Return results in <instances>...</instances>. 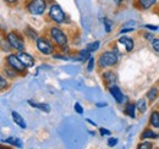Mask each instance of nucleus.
<instances>
[{"instance_id": "nucleus-18", "label": "nucleus", "mask_w": 159, "mask_h": 149, "mask_svg": "<svg viewBox=\"0 0 159 149\" xmlns=\"http://www.w3.org/2000/svg\"><path fill=\"white\" fill-rule=\"evenodd\" d=\"M77 57H79L80 61H86V60H89V57H91V52L86 48V49H83V50H80L79 54H77Z\"/></svg>"}, {"instance_id": "nucleus-30", "label": "nucleus", "mask_w": 159, "mask_h": 149, "mask_svg": "<svg viewBox=\"0 0 159 149\" xmlns=\"http://www.w3.org/2000/svg\"><path fill=\"white\" fill-rule=\"evenodd\" d=\"M152 47L156 52H159V38H156L152 40Z\"/></svg>"}, {"instance_id": "nucleus-19", "label": "nucleus", "mask_w": 159, "mask_h": 149, "mask_svg": "<svg viewBox=\"0 0 159 149\" xmlns=\"http://www.w3.org/2000/svg\"><path fill=\"white\" fill-rule=\"evenodd\" d=\"M25 33H26L27 37H30L31 39H33V40H37V39L39 38L38 37V34H37V32L32 29V27H27L26 31H25Z\"/></svg>"}, {"instance_id": "nucleus-23", "label": "nucleus", "mask_w": 159, "mask_h": 149, "mask_svg": "<svg viewBox=\"0 0 159 149\" xmlns=\"http://www.w3.org/2000/svg\"><path fill=\"white\" fill-rule=\"evenodd\" d=\"M157 95H158V89H157L156 87H153V88H151V89L148 91L147 98H148V100H154V99L157 98Z\"/></svg>"}, {"instance_id": "nucleus-37", "label": "nucleus", "mask_w": 159, "mask_h": 149, "mask_svg": "<svg viewBox=\"0 0 159 149\" xmlns=\"http://www.w3.org/2000/svg\"><path fill=\"white\" fill-rule=\"evenodd\" d=\"M114 2H115L116 5H120V4L122 2V0H114Z\"/></svg>"}, {"instance_id": "nucleus-6", "label": "nucleus", "mask_w": 159, "mask_h": 149, "mask_svg": "<svg viewBox=\"0 0 159 149\" xmlns=\"http://www.w3.org/2000/svg\"><path fill=\"white\" fill-rule=\"evenodd\" d=\"M6 62H7V65H9L11 69H14L17 74H25L26 66H25V64L21 61L20 57L17 55L10 54V55L6 57Z\"/></svg>"}, {"instance_id": "nucleus-14", "label": "nucleus", "mask_w": 159, "mask_h": 149, "mask_svg": "<svg viewBox=\"0 0 159 149\" xmlns=\"http://www.w3.org/2000/svg\"><path fill=\"white\" fill-rule=\"evenodd\" d=\"M2 142H4V143H6V144H10V146H12V147L22 148V141L19 139V138H16V137H9V138L4 139Z\"/></svg>"}, {"instance_id": "nucleus-10", "label": "nucleus", "mask_w": 159, "mask_h": 149, "mask_svg": "<svg viewBox=\"0 0 159 149\" xmlns=\"http://www.w3.org/2000/svg\"><path fill=\"white\" fill-rule=\"evenodd\" d=\"M119 43L125 47V50H126L127 53L132 52V50H134V48H135V42H134V39H132V38H130V37H126V36L120 37Z\"/></svg>"}, {"instance_id": "nucleus-21", "label": "nucleus", "mask_w": 159, "mask_h": 149, "mask_svg": "<svg viewBox=\"0 0 159 149\" xmlns=\"http://www.w3.org/2000/svg\"><path fill=\"white\" fill-rule=\"evenodd\" d=\"M136 105H137V109H139V111L141 114H143V112L147 110V103H146L144 99H139V102L136 103Z\"/></svg>"}, {"instance_id": "nucleus-28", "label": "nucleus", "mask_w": 159, "mask_h": 149, "mask_svg": "<svg viewBox=\"0 0 159 149\" xmlns=\"http://www.w3.org/2000/svg\"><path fill=\"white\" fill-rule=\"evenodd\" d=\"M118 144V138H114V137H110L108 139V146L109 147H115Z\"/></svg>"}, {"instance_id": "nucleus-35", "label": "nucleus", "mask_w": 159, "mask_h": 149, "mask_svg": "<svg viewBox=\"0 0 159 149\" xmlns=\"http://www.w3.org/2000/svg\"><path fill=\"white\" fill-rule=\"evenodd\" d=\"M87 122H88V124H91V125H93V126H96V122H94V121H92V120H89V119H87Z\"/></svg>"}, {"instance_id": "nucleus-32", "label": "nucleus", "mask_w": 159, "mask_h": 149, "mask_svg": "<svg viewBox=\"0 0 159 149\" xmlns=\"http://www.w3.org/2000/svg\"><path fill=\"white\" fill-rule=\"evenodd\" d=\"M135 29V27H122L120 29V33H127V32H132Z\"/></svg>"}, {"instance_id": "nucleus-13", "label": "nucleus", "mask_w": 159, "mask_h": 149, "mask_svg": "<svg viewBox=\"0 0 159 149\" xmlns=\"http://www.w3.org/2000/svg\"><path fill=\"white\" fill-rule=\"evenodd\" d=\"M28 104L32 106V108H36V109H39L44 112H50V106L48 104H44V103H37V102H33V100H28Z\"/></svg>"}, {"instance_id": "nucleus-15", "label": "nucleus", "mask_w": 159, "mask_h": 149, "mask_svg": "<svg viewBox=\"0 0 159 149\" xmlns=\"http://www.w3.org/2000/svg\"><path fill=\"white\" fill-rule=\"evenodd\" d=\"M136 108H137V105L135 104V103H129V104H126V106H125V114L129 116V117H135L136 115H135V111H136Z\"/></svg>"}, {"instance_id": "nucleus-29", "label": "nucleus", "mask_w": 159, "mask_h": 149, "mask_svg": "<svg viewBox=\"0 0 159 149\" xmlns=\"http://www.w3.org/2000/svg\"><path fill=\"white\" fill-rule=\"evenodd\" d=\"M6 87H7V81L4 78V76H1L0 77V88H1V91L5 89Z\"/></svg>"}, {"instance_id": "nucleus-34", "label": "nucleus", "mask_w": 159, "mask_h": 149, "mask_svg": "<svg viewBox=\"0 0 159 149\" xmlns=\"http://www.w3.org/2000/svg\"><path fill=\"white\" fill-rule=\"evenodd\" d=\"M97 106H98V108H103V106H107V103H98V104H97Z\"/></svg>"}, {"instance_id": "nucleus-2", "label": "nucleus", "mask_w": 159, "mask_h": 149, "mask_svg": "<svg viewBox=\"0 0 159 149\" xmlns=\"http://www.w3.org/2000/svg\"><path fill=\"white\" fill-rule=\"evenodd\" d=\"M47 9V0H30L27 4V10L36 16L43 15Z\"/></svg>"}, {"instance_id": "nucleus-36", "label": "nucleus", "mask_w": 159, "mask_h": 149, "mask_svg": "<svg viewBox=\"0 0 159 149\" xmlns=\"http://www.w3.org/2000/svg\"><path fill=\"white\" fill-rule=\"evenodd\" d=\"M6 2H9V4H14V2H17L19 0H5Z\"/></svg>"}, {"instance_id": "nucleus-22", "label": "nucleus", "mask_w": 159, "mask_h": 149, "mask_svg": "<svg viewBox=\"0 0 159 149\" xmlns=\"http://www.w3.org/2000/svg\"><path fill=\"white\" fill-rule=\"evenodd\" d=\"M100 47V42L99 40H96V42H93V43H89L88 45H87V49L91 52V53H93V52H97L98 49H99Z\"/></svg>"}, {"instance_id": "nucleus-4", "label": "nucleus", "mask_w": 159, "mask_h": 149, "mask_svg": "<svg viewBox=\"0 0 159 149\" xmlns=\"http://www.w3.org/2000/svg\"><path fill=\"white\" fill-rule=\"evenodd\" d=\"M49 17H50V20L53 22H55V23H64L65 20H66V15L62 11V9H61L60 5L54 4L49 9Z\"/></svg>"}, {"instance_id": "nucleus-25", "label": "nucleus", "mask_w": 159, "mask_h": 149, "mask_svg": "<svg viewBox=\"0 0 159 149\" xmlns=\"http://www.w3.org/2000/svg\"><path fill=\"white\" fill-rule=\"evenodd\" d=\"M153 148V144L151 142H141L139 146H137V149H151Z\"/></svg>"}, {"instance_id": "nucleus-17", "label": "nucleus", "mask_w": 159, "mask_h": 149, "mask_svg": "<svg viewBox=\"0 0 159 149\" xmlns=\"http://www.w3.org/2000/svg\"><path fill=\"white\" fill-rule=\"evenodd\" d=\"M149 124H151L153 127L159 129V111H153L152 114H151Z\"/></svg>"}, {"instance_id": "nucleus-11", "label": "nucleus", "mask_w": 159, "mask_h": 149, "mask_svg": "<svg viewBox=\"0 0 159 149\" xmlns=\"http://www.w3.org/2000/svg\"><path fill=\"white\" fill-rule=\"evenodd\" d=\"M103 81H104V83L107 84V87L109 88L110 86H113V84L115 83V81H116V74H114L113 71H105V72L103 74Z\"/></svg>"}, {"instance_id": "nucleus-9", "label": "nucleus", "mask_w": 159, "mask_h": 149, "mask_svg": "<svg viewBox=\"0 0 159 149\" xmlns=\"http://www.w3.org/2000/svg\"><path fill=\"white\" fill-rule=\"evenodd\" d=\"M17 56L20 57V60L25 64V66L26 67H32V66H34V57L31 55V54H28V53H26V52H20Z\"/></svg>"}, {"instance_id": "nucleus-3", "label": "nucleus", "mask_w": 159, "mask_h": 149, "mask_svg": "<svg viewBox=\"0 0 159 149\" xmlns=\"http://www.w3.org/2000/svg\"><path fill=\"white\" fill-rule=\"evenodd\" d=\"M7 43H9V45L12 48V49H15V50H17V52H23V49H25V42H23V38L21 37L19 33H16V32H10L9 34H7Z\"/></svg>"}, {"instance_id": "nucleus-12", "label": "nucleus", "mask_w": 159, "mask_h": 149, "mask_svg": "<svg viewBox=\"0 0 159 149\" xmlns=\"http://www.w3.org/2000/svg\"><path fill=\"white\" fill-rule=\"evenodd\" d=\"M11 115H12V120H14V122L17 125V126H20L21 129H26L27 127V124H26V120L21 116L20 114L17 111H12L11 112Z\"/></svg>"}, {"instance_id": "nucleus-33", "label": "nucleus", "mask_w": 159, "mask_h": 149, "mask_svg": "<svg viewBox=\"0 0 159 149\" xmlns=\"http://www.w3.org/2000/svg\"><path fill=\"white\" fill-rule=\"evenodd\" d=\"M146 28H148V29H151V31H157V29H158L157 26H152V25H147Z\"/></svg>"}, {"instance_id": "nucleus-5", "label": "nucleus", "mask_w": 159, "mask_h": 149, "mask_svg": "<svg viewBox=\"0 0 159 149\" xmlns=\"http://www.w3.org/2000/svg\"><path fill=\"white\" fill-rule=\"evenodd\" d=\"M36 44H37V49L39 50L42 54H44V55H50V54L54 53V45L47 38L39 37L36 40Z\"/></svg>"}, {"instance_id": "nucleus-7", "label": "nucleus", "mask_w": 159, "mask_h": 149, "mask_svg": "<svg viewBox=\"0 0 159 149\" xmlns=\"http://www.w3.org/2000/svg\"><path fill=\"white\" fill-rule=\"evenodd\" d=\"M50 37L59 47H66L67 44V36L60 29L59 27H52L50 28Z\"/></svg>"}, {"instance_id": "nucleus-31", "label": "nucleus", "mask_w": 159, "mask_h": 149, "mask_svg": "<svg viewBox=\"0 0 159 149\" xmlns=\"http://www.w3.org/2000/svg\"><path fill=\"white\" fill-rule=\"evenodd\" d=\"M99 133L103 136V137H104V136H110V134H111V132H110V131L107 130V129H103V127L99 129Z\"/></svg>"}, {"instance_id": "nucleus-8", "label": "nucleus", "mask_w": 159, "mask_h": 149, "mask_svg": "<svg viewBox=\"0 0 159 149\" xmlns=\"http://www.w3.org/2000/svg\"><path fill=\"white\" fill-rule=\"evenodd\" d=\"M108 89H109V92H110V94L113 95V98L115 99V102H116V103L121 104V103L125 100V98H124V94H122L121 89H120L118 86L113 84V86H110Z\"/></svg>"}, {"instance_id": "nucleus-24", "label": "nucleus", "mask_w": 159, "mask_h": 149, "mask_svg": "<svg viewBox=\"0 0 159 149\" xmlns=\"http://www.w3.org/2000/svg\"><path fill=\"white\" fill-rule=\"evenodd\" d=\"M103 23H104V27H105V32L109 33V32L111 31V28H113V22L108 19V17H104Z\"/></svg>"}, {"instance_id": "nucleus-1", "label": "nucleus", "mask_w": 159, "mask_h": 149, "mask_svg": "<svg viewBox=\"0 0 159 149\" xmlns=\"http://www.w3.org/2000/svg\"><path fill=\"white\" fill-rule=\"evenodd\" d=\"M118 60H119V57H118V54L115 52L108 50V52H104L99 55L97 65L99 69H107V67L114 66L118 62Z\"/></svg>"}, {"instance_id": "nucleus-16", "label": "nucleus", "mask_w": 159, "mask_h": 149, "mask_svg": "<svg viewBox=\"0 0 159 149\" xmlns=\"http://www.w3.org/2000/svg\"><path fill=\"white\" fill-rule=\"evenodd\" d=\"M156 4V0H137V5L142 10H148Z\"/></svg>"}, {"instance_id": "nucleus-27", "label": "nucleus", "mask_w": 159, "mask_h": 149, "mask_svg": "<svg viewBox=\"0 0 159 149\" xmlns=\"http://www.w3.org/2000/svg\"><path fill=\"white\" fill-rule=\"evenodd\" d=\"M74 109H75V111L77 112L79 115H83V112H84L83 108H82V105H81L80 103H75V105H74Z\"/></svg>"}, {"instance_id": "nucleus-20", "label": "nucleus", "mask_w": 159, "mask_h": 149, "mask_svg": "<svg viewBox=\"0 0 159 149\" xmlns=\"http://www.w3.org/2000/svg\"><path fill=\"white\" fill-rule=\"evenodd\" d=\"M142 138H157V133L153 132V130H149V129H146V130L142 132Z\"/></svg>"}, {"instance_id": "nucleus-26", "label": "nucleus", "mask_w": 159, "mask_h": 149, "mask_svg": "<svg viewBox=\"0 0 159 149\" xmlns=\"http://www.w3.org/2000/svg\"><path fill=\"white\" fill-rule=\"evenodd\" d=\"M94 57L93 56H91L89 57V60H88V65H87V71L88 72H92L93 71V69H94Z\"/></svg>"}]
</instances>
